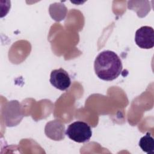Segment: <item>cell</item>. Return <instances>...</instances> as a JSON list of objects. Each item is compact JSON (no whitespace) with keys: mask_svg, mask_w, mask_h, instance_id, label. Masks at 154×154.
I'll use <instances>...</instances> for the list:
<instances>
[{"mask_svg":"<svg viewBox=\"0 0 154 154\" xmlns=\"http://www.w3.org/2000/svg\"><path fill=\"white\" fill-rule=\"evenodd\" d=\"M94 67L99 78L109 81L116 79L120 75L123 66L117 54L107 50L101 52L96 57Z\"/></svg>","mask_w":154,"mask_h":154,"instance_id":"obj_1","label":"cell"},{"mask_svg":"<svg viewBox=\"0 0 154 154\" xmlns=\"http://www.w3.org/2000/svg\"><path fill=\"white\" fill-rule=\"evenodd\" d=\"M66 134L70 139L75 142L85 143L90 139L92 131L90 126L87 123L76 121L69 125L66 130Z\"/></svg>","mask_w":154,"mask_h":154,"instance_id":"obj_2","label":"cell"},{"mask_svg":"<svg viewBox=\"0 0 154 154\" xmlns=\"http://www.w3.org/2000/svg\"><path fill=\"white\" fill-rule=\"evenodd\" d=\"M135 42L142 49H151L154 46V31L153 28L143 26L135 32Z\"/></svg>","mask_w":154,"mask_h":154,"instance_id":"obj_3","label":"cell"},{"mask_svg":"<svg viewBox=\"0 0 154 154\" xmlns=\"http://www.w3.org/2000/svg\"><path fill=\"white\" fill-rule=\"evenodd\" d=\"M50 82L55 88L64 91L70 87L71 80L68 73L63 68H60L51 72Z\"/></svg>","mask_w":154,"mask_h":154,"instance_id":"obj_4","label":"cell"},{"mask_svg":"<svg viewBox=\"0 0 154 154\" xmlns=\"http://www.w3.org/2000/svg\"><path fill=\"white\" fill-rule=\"evenodd\" d=\"M139 146L144 152L147 153H153L154 140L149 132L140 138L139 141Z\"/></svg>","mask_w":154,"mask_h":154,"instance_id":"obj_5","label":"cell"}]
</instances>
